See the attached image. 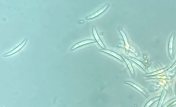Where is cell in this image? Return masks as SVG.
Here are the masks:
<instances>
[{"label": "cell", "mask_w": 176, "mask_h": 107, "mask_svg": "<svg viewBox=\"0 0 176 107\" xmlns=\"http://www.w3.org/2000/svg\"><path fill=\"white\" fill-rule=\"evenodd\" d=\"M129 59H130V60H131L132 61H133V62L136 63V64H138L139 65L143 68V64H141L140 62H139L138 60H137V59L133 58V57H129Z\"/></svg>", "instance_id": "9"}, {"label": "cell", "mask_w": 176, "mask_h": 107, "mask_svg": "<svg viewBox=\"0 0 176 107\" xmlns=\"http://www.w3.org/2000/svg\"><path fill=\"white\" fill-rule=\"evenodd\" d=\"M92 32L93 35L94 36L96 41L97 42V43H98V45L100 46L103 49H105V46L102 41H101L100 38H99L98 34H97L96 29V28L94 26H93Z\"/></svg>", "instance_id": "4"}, {"label": "cell", "mask_w": 176, "mask_h": 107, "mask_svg": "<svg viewBox=\"0 0 176 107\" xmlns=\"http://www.w3.org/2000/svg\"><path fill=\"white\" fill-rule=\"evenodd\" d=\"M28 40V39L27 38H25L23 41L22 42H21V43L20 44L12 49V50L3 54V56L5 57H8L16 54V53L18 52V51H20L21 49L23 48L24 46L26 45L27 43Z\"/></svg>", "instance_id": "1"}, {"label": "cell", "mask_w": 176, "mask_h": 107, "mask_svg": "<svg viewBox=\"0 0 176 107\" xmlns=\"http://www.w3.org/2000/svg\"><path fill=\"white\" fill-rule=\"evenodd\" d=\"M119 31L120 32V33L121 34L122 38H123L124 43H125V45H126V47H129V42H128L127 38V37H126L125 34L121 29H119Z\"/></svg>", "instance_id": "8"}, {"label": "cell", "mask_w": 176, "mask_h": 107, "mask_svg": "<svg viewBox=\"0 0 176 107\" xmlns=\"http://www.w3.org/2000/svg\"><path fill=\"white\" fill-rule=\"evenodd\" d=\"M122 57L123 59V60L125 61L126 64H127L128 67L129 68L130 72H131L132 76H133L134 75V71L131 65V62H130L128 59L126 58V57Z\"/></svg>", "instance_id": "6"}, {"label": "cell", "mask_w": 176, "mask_h": 107, "mask_svg": "<svg viewBox=\"0 0 176 107\" xmlns=\"http://www.w3.org/2000/svg\"><path fill=\"white\" fill-rule=\"evenodd\" d=\"M108 6L109 5L108 4L105 5L104 6L101 8V9H99V10H97L93 14L88 16L86 17V19L87 20H89L96 17L99 16V15L102 14L104 12L105 10H106L107 8H108Z\"/></svg>", "instance_id": "3"}, {"label": "cell", "mask_w": 176, "mask_h": 107, "mask_svg": "<svg viewBox=\"0 0 176 107\" xmlns=\"http://www.w3.org/2000/svg\"><path fill=\"white\" fill-rule=\"evenodd\" d=\"M125 83L127 84V85H129L133 87L136 89H137L138 91L140 92L141 93H144V92L143 90L141 88V87H140L138 85L136 84H135L134 83H133L131 81H125Z\"/></svg>", "instance_id": "7"}, {"label": "cell", "mask_w": 176, "mask_h": 107, "mask_svg": "<svg viewBox=\"0 0 176 107\" xmlns=\"http://www.w3.org/2000/svg\"><path fill=\"white\" fill-rule=\"evenodd\" d=\"M96 41L95 40L92 39H87L85 40V41H82L78 43H76L70 49L71 51H73L76 49L84 45L87 44H89V43H95Z\"/></svg>", "instance_id": "2"}, {"label": "cell", "mask_w": 176, "mask_h": 107, "mask_svg": "<svg viewBox=\"0 0 176 107\" xmlns=\"http://www.w3.org/2000/svg\"><path fill=\"white\" fill-rule=\"evenodd\" d=\"M100 51L101 52L106 53L107 54L112 55V56L115 57V58L118 59V60L122 61V62L123 60V59L122 58V56H120L117 53L114 52V51L109 50L103 49L100 50Z\"/></svg>", "instance_id": "5"}]
</instances>
